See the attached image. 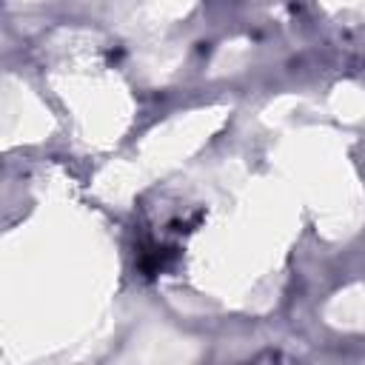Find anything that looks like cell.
<instances>
[{
  "mask_svg": "<svg viewBox=\"0 0 365 365\" xmlns=\"http://www.w3.org/2000/svg\"><path fill=\"white\" fill-rule=\"evenodd\" d=\"M174 257V251L171 248H145V251H140V257H137V265H140V271L145 274V277H154V274H160L165 265H168V259Z\"/></svg>",
  "mask_w": 365,
  "mask_h": 365,
  "instance_id": "6da1fadb",
  "label": "cell"
}]
</instances>
